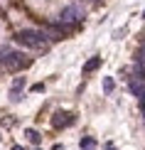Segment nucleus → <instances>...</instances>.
<instances>
[{
	"mask_svg": "<svg viewBox=\"0 0 145 150\" xmlns=\"http://www.w3.org/2000/svg\"><path fill=\"white\" fill-rule=\"evenodd\" d=\"M12 150H25V148L22 145H12Z\"/></svg>",
	"mask_w": 145,
	"mask_h": 150,
	"instance_id": "12",
	"label": "nucleus"
},
{
	"mask_svg": "<svg viewBox=\"0 0 145 150\" xmlns=\"http://www.w3.org/2000/svg\"><path fill=\"white\" fill-rule=\"evenodd\" d=\"M37 150H40V148H37Z\"/></svg>",
	"mask_w": 145,
	"mask_h": 150,
	"instance_id": "15",
	"label": "nucleus"
},
{
	"mask_svg": "<svg viewBox=\"0 0 145 150\" xmlns=\"http://www.w3.org/2000/svg\"><path fill=\"white\" fill-rule=\"evenodd\" d=\"M42 32H45L47 40H64V27L62 25H47Z\"/></svg>",
	"mask_w": 145,
	"mask_h": 150,
	"instance_id": "6",
	"label": "nucleus"
},
{
	"mask_svg": "<svg viewBox=\"0 0 145 150\" xmlns=\"http://www.w3.org/2000/svg\"><path fill=\"white\" fill-rule=\"evenodd\" d=\"M15 40L20 42V45L32 47V49H42V47L49 42L47 37H45V32H37V30H22V32L15 35Z\"/></svg>",
	"mask_w": 145,
	"mask_h": 150,
	"instance_id": "2",
	"label": "nucleus"
},
{
	"mask_svg": "<svg viewBox=\"0 0 145 150\" xmlns=\"http://www.w3.org/2000/svg\"><path fill=\"white\" fill-rule=\"evenodd\" d=\"M143 113H145V106H143Z\"/></svg>",
	"mask_w": 145,
	"mask_h": 150,
	"instance_id": "14",
	"label": "nucleus"
},
{
	"mask_svg": "<svg viewBox=\"0 0 145 150\" xmlns=\"http://www.w3.org/2000/svg\"><path fill=\"white\" fill-rule=\"evenodd\" d=\"M27 138H30V143H35V145H40V140H42V135L37 133V130H27Z\"/></svg>",
	"mask_w": 145,
	"mask_h": 150,
	"instance_id": "10",
	"label": "nucleus"
},
{
	"mask_svg": "<svg viewBox=\"0 0 145 150\" xmlns=\"http://www.w3.org/2000/svg\"><path fill=\"white\" fill-rule=\"evenodd\" d=\"M106 150H116V145H106Z\"/></svg>",
	"mask_w": 145,
	"mask_h": 150,
	"instance_id": "13",
	"label": "nucleus"
},
{
	"mask_svg": "<svg viewBox=\"0 0 145 150\" xmlns=\"http://www.w3.org/2000/svg\"><path fill=\"white\" fill-rule=\"evenodd\" d=\"M49 123H52L54 130H64L66 126H71V123H74V113H69V111H57Z\"/></svg>",
	"mask_w": 145,
	"mask_h": 150,
	"instance_id": "4",
	"label": "nucleus"
},
{
	"mask_svg": "<svg viewBox=\"0 0 145 150\" xmlns=\"http://www.w3.org/2000/svg\"><path fill=\"white\" fill-rule=\"evenodd\" d=\"M128 89H130L133 96H138V98L143 101V98H145V79L138 76V74H135V76H130V79H128Z\"/></svg>",
	"mask_w": 145,
	"mask_h": 150,
	"instance_id": "5",
	"label": "nucleus"
},
{
	"mask_svg": "<svg viewBox=\"0 0 145 150\" xmlns=\"http://www.w3.org/2000/svg\"><path fill=\"white\" fill-rule=\"evenodd\" d=\"M27 64H30V59L25 57V54L15 52V49H8V47H0V67H3V69L15 71V69H22V67H27Z\"/></svg>",
	"mask_w": 145,
	"mask_h": 150,
	"instance_id": "1",
	"label": "nucleus"
},
{
	"mask_svg": "<svg viewBox=\"0 0 145 150\" xmlns=\"http://www.w3.org/2000/svg\"><path fill=\"white\" fill-rule=\"evenodd\" d=\"M98 67H101V57H91V59L84 64V74H91V71H96Z\"/></svg>",
	"mask_w": 145,
	"mask_h": 150,
	"instance_id": "8",
	"label": "nucleus"
},
{
	"mask_svg": "<svg viewBox=\"0 0 145 150\" xmlns=\"http://www.w3.org/2000/svg\"><path fill=\"white\" fill-rule=\"evenodd\" d=\"M81 20H84V12H81V8H76V5H69V8H64V10H62V15H59V25H62V27L79 25Z\"/></svg>",
	"mask_w": 145,
	"mask_h": 150,
	"instance_id": "3",
	"label": "nucleus"
},
{
	"mask_svg": "<svg viewBox=\"0 0 145 150\" xmlns=\"http://www.w3.org/2000/svg\"><path fill=\"white\" fill-rule=\"evenodd\" d=\"M113 86H116V84H113V79H111V76H106V79H103V91H106V93H111V91H113Z\"/></svg>",
	"mask_w": 145,
	"mask_h": 150,
	"instance_id": "11",
	"label": "nucleus"
},
{
	"mask_svg": "<svg viewBox=\"0 0 145 150\" xmlns=\"http://www.w3.org/2000/svg\"><path fill=\"white\" fill-rule=\"evenodd\" d=\"M22 86H25V79L22 76H17L15 81H12V89H10V98H12V101H20V91H22Z\"/></svg>",
	"mask_w": 145,
	"mask_h": 150,
	"instance_id": "7",
	"label": "nucleus"
},
{
	"mask_svg": "<svg viewBox=\"0 0 145 150\" xmlns=\"http://www.w3.org/2000/svg\"><path fill=\"white\" fill-rule=\"evenodd\" d=\"M79 148H81V150H96V140H93V138H89V135H86V138H81V143H79Z\"/></svg>",
	"mask_w": 145,
	"mask_h": 150,
	"instance_id": "9",
	"label": "nucleus"
}]
</instances>
